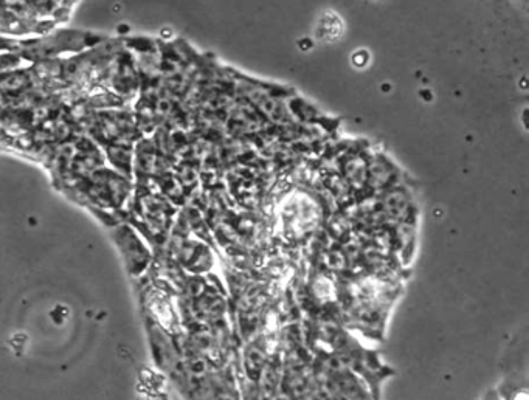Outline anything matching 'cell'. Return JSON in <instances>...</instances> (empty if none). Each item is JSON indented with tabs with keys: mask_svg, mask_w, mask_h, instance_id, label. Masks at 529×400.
<instances>
[{
	"mask_svg": "<svg viewBox=\"0 0 529 400\" xmlns=\"http://www.w3.org/2000/svg\"><path fill=\"white\" fill-rule=\"evenodd\" d=\"M114 239L117 242L118 249L125 258L126 267L132 275H142L148 269L151 253L146 249L142 239L135 233L134 228L129 225H120L115 228Z\"/></svg>",
	"mask_w": 529,
	"mask_h": 400,
	"instance_id": "cell-1",
	"label": "cell"
}]
</instances>
